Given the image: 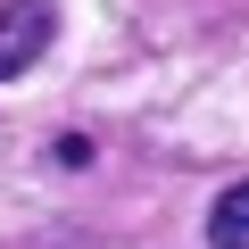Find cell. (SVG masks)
I'll return each instance as SVG.
<instances>
[{
	"label": "cell",
	"instance_id": "1",
	"mask_svg": "<svg viewBox=\"0 0 249 249\" xmlns=\"http://www.w3.org/2000/svg\"><path fill=\"white\" fill-rule=\"evenodd\" d=\"M50 42H58V0H9L0 9V83H17Z\"/></svg>",
	"mask_w": 249,
	"mask_h": 249
},
{
	"label": "cell",
	"instance_id": "2",
	"mask_svg": "<svg viewBox=\"0 0 249 249\" xmlns=\"http://www.w3.org/2000/svg\"><path fill=\"white\" fill-rule=\"evenodd\" d=\"M208 249H249V183L216 191V208H208Z\"/></svg>",
	"mask_w": 249,
	"mask_h": 249
}]
</instances>
